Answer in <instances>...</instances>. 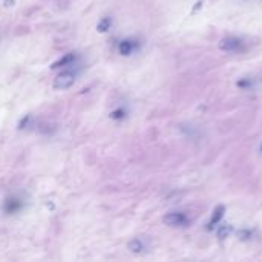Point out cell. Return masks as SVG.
Returning a JSON list of instances; mask_svg holds the SVG:
<instances>
[{
  "label": "cell",
  "instance_id": "30bf717a",
  "mask_svg": "<svg viewBox=\"0 0 262 262\" xmlns=\"http://www.w3.org/2000/svg\"><path fill=\"white\" fill-rule=\"evenodd\" d=\"M229 233H230V227H223V229L218 230V236H220L221 239H223L226 235H229Z\"/></svg>",
  "mask_w": 262,
  "mask_h": 262
},
{
  "label": "cell",
  "instance_id": "6da1fadb",
  "mask_svg": "<svg viewBox=\"0 0 262 262\" xmlns=\"http://www.w3.org/2000/svg\"><path fill=\"white\" fill-rule=\"evenodd\" d=\"M220 49L224 52H238L243 49V41L236 37H227L223 38L220 43Z\"/></svg>",
  "mask_w": 262,
  "mask_h": 262
},
{
  "label": "cell",
  "instance_id": "9c48e42d",
  "mask_svg": "<svg viewBox=\"0 0 262 262\" xmlns=\"http://www.w3.org/2000/svg\"><path fill=\"white\" fill-rule=\"evenodd\" d=\"M109 26H111V18H103L100 23H98V31L100 32H104V31H107L109 29Z\"/></svg>",
  "mask_w": 262,
  "mask_h": 262
},
{
  "label": "cell",
  "instance_id": "8fae6325",
  "mask_svg": "<svg viewBox=\"0 0 262 262\" xmlns=\"http://www.w3.org/2000/svg\"><path fill=\"white\" fill-rule=\"evenodd\" d=\"M121 114H124V112H123V111H117V112L112 114V117H114V118H121Z\"/></svg>",
  "mask_w": 262,
  "mask_h": 262
},
{
  "label": "cell",
  "instance_id": "3957f363",
  "mask_svg": "<svg viewBox=\"0 0 262 262\" xmlns=\"http://www.w3.org/2000/svg\"><path fill=\"white\" fill-rule=\"evenodd\" d=\"M164 224L170 226V227H183L187 224V218L184 213H169L164 216Z\"/></svg>",
  "mask_w": 262,
  "mask_h": 262
},
{
  "label": "cell",
  "instance_id": "277c9868",
  "mask_svg": "<svg viewBox=\"0 0 262 262\" xmlns=\"http://www.w3.org/2000/svg\"><path fill=\"white\" fill-rule=\"evenodd\" d=\"M134 48H135V43H134L132 40H123V41L118 45L120 54H123V55H129V54H132Z\"/></svg>",
  "mask_w": 262,
  "mask_h": 262
},
{
  "label": "cell",
  "instance_id": "8992f818",
  "mask_svg": "<svg viewBox=\"0 0 262 262\" xmlns=\"http://www.w3.org/2000/svg\"><path fill=\"white\" fill-rule=\"evenodd\" d=\"M224 216V207L223 206H218L215 210H213V216H212V221H210V224L213 226V224H218L220 223V220Z\"/></svg>",
  "mask_w": 262,
  "mask_h": 262
},
{
  "label": "cell",
  "instance_id": "ba28073f",
  "mask_svg": "<svg viewBox=\"0 0 262 262\" xmlns=\"http://www.w3.org/2000/svg\"><path fill=\"white\" fill-rule=\"evenodd\" d=\"M20 206H21V204L17 203V200H9V201L6 203V207H5V209H6V212L11 213V212H15L17 209H20Z\"/></svg>",
  "mask_w": 262,
  "mask_h": 262
},
{
  "label": "cell",
  "instance_id": "52a82bcc",
  "mask_svg": "<svg viewBox=\"0 0 262 262\" xmlns=\"http://www.w3.org/2000/svg\"><path fill=\"white\" fill-rule=\"evenodd\" d=\"M129 250L134 252V253H140L141 250H144V244L140 239H134V241L129 243Z\"/></svg>",
  "mask_w": 262,
  "mask_h": 262
},
{
  "label": "cell",
  "instance_id": "7a4b0ae2",
  "mask_svg": "<svg viewBox=\"0 0 262 262\" xmlns=\"http://www.w3.org/2000/svg\"><path fill=\"white\" fill-rule=\"evenodd\" d=\"M75 77L71 72H61L55 80H54V88L55 89H68L74 84Z\"/></svg>",
  "mask_w": 262,
  "mask_h": 262
},
{
  "label": "cell",
  "instance_id": "5b68a950",
  "mask_svg": "<svg viewBox=\"0 0 262 262\" xmlns=\"http://www.w3.org/2000/svg\"><path fill=\"white\" fill-rule=\"evenodd\" d=\"M74 60H75V55H74V54H68V55H64L63 58H60L58 61H55V63L52 64V69H57V68H61V66H68V64H71Z\"/></svg>",
  "mask_w": 262,
  "mask_h": 262
}]
</instances>
